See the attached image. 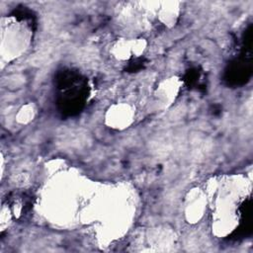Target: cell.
I'll list each match as a JSON object with an SVG mask.
<instances>
[{
    "mask_svg": "<svg viewBox=\"0 0 253 253\" xmlns=\"http://www.w3.org/2000/svg\"><path fill=\"white\" fill-rule=\"evenodd\" d=\"M212 229L218 236L235 230L249 210L251 185L239 176H224L212 187Z\"/></svg>",
    "mask_w": 253,
    "mask_h": 253,
    "instance_id": "1",
    "label": "cell"
},
{
    "mask_svg": "<svg viewBox=\"0 0 253 253\" xmlns=\"http://www.w3.org/2000/svg\"><path fill=\"white\" fill-rule=\"evenodd\" d=\"M144 41L139 40H122L117 42L113 46V52L120 59H129L130 57L138 56L144 49Z\"/></svg>",
    "mask_w": 253,
    "mask_h": 253,
    "instance_id": "3",
    "label": "cell"
},
{
    "mask_svg": "<svg viewBox=\"0 0 253 253\" xmlns=\"http://www.w3.org/2000/svg\"><path fill=\"white\" fill-rule=\"evenodd\" d=\"M31 31L26 25L9 19L7 26L2 24V54L8 60L19 56L30 43Z\"/></svg>",
    "mask_w": 253,
    "mask_h": 253,
    "instance_id": "2",
    "label": "cell"
},
{
    "mask_svg": "<svg viewBox=\"0 0 253 253\" xmlns=\"http://www.w3.org/2000/svg\"><path fill=\"white\" fill-rule=\"evenodd\" d=\"M131 120V111L126 105H118L110 109L107 115V122L114 127H124Z\"/></svg>",
    "mask_w": 253,
    "mask_h": 253,
    "instance_id": "4",
    "label": "cell"
}]
</instances>
